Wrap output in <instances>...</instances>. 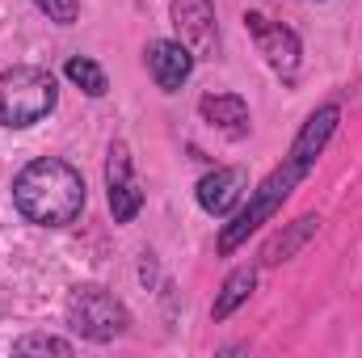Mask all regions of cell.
Wrapping results in <instances>:
<instances>
[{"mask_svg": "<svg viewBox=\"0 0 362 358\" xmlns=\"http://www.w3.org/2000/svg\"><path fill=\"white\" fill-rule=\"evenodd\" d=\"M337 118H341V110H337V105H320V110L303 122V131H299V139H295V148H291V161H286L282 169H274L270 178L257 185V194L249 198V207H245L228 228H223V236H219V253H232L240 241H249V232H257L274 211L286 202V194L295 190V181H303V178H308V169L316 165V156H320V148L329 144V135H333Z\"/></svg>", "mask_w": 362, "mask_h": 358, "instance_id": "1", "label": "cell"}, {"mask_svg": "<svg viewBox=\"0 0 362 358\" xmlns=\"http://www.w3.org/2000/svg\"><path fill=\"white\" fill-rule=\"evenodd\" d=\"M13 202L17 211L38 224V228H64L85 211V178L68 161L42 156L25 165L13 181Z\"/></svg>", "mask_w": 362, "mask_h": 358, "instance_id": "2", "label": "cell"}, {"mask_svg": "<svg viewBox=\"0 0 362 358\" xmlns=\"http://www.w3.org/2000/svg\"><path fill=\"white\" fill-rule=\"evenodd\" d=\"M55 101L59 89L47 68H8L0 76V127H34L55 110Z\"/></svg>", "mask_w": 362, "mask_h": 358, "instance_id": "3", "label": "cell"}, {"mask_svg": "<svg viewBox=\"0 0 362 358\" xmlns=\"http://www.w3.org/2000/svg\"><path fill=\"white\" fill-rule=\"evenodd\" d=\"M68 321H72L76 333H85L93 342H110V337H118V333L131 325L127 308H122L110 291H101V287H81V291L68 299Z\"/></svg>", "mask_w": 362, "mask_h": 358, "instance_id": "4", "label": "cell"}, {"mask_svg": "<svg viewBox=\"0 0 362 358\" xmlns=\"http://www.w3.org/2000/svg\"><path fill=\"white\" fill-rule=\"evenodd\" d=\"M105 185H110V211L118 224H131L144 207V190L135 181V165H131V148L114 144L110 161H105Z\"/></svg>", "mask_w": 362, "mask_h": 358, "instance_id": "5", "label": "cell"}, {"mask_svg": "<svg viewBox=\"0 0 362 358\" xmlns=\"http://www.w3.org/2000/svg\"><path fill=\"white\" fill-rule=\"evenodd\" d=\"M173 25L194 55H211L219 47V25H215L211 0H173Z\"/></svg>", "mask_w": 362, "mask_h": 358, "instance_id": "6", "label": "cell"}, {"mask_svg": "<svg viewBox=\"0 0 362 358\" xmlns=\"http://www.w3.org/2000/svg\"><path fill=\"white\" fill-rule=\"evenodd\" d=\"M245 21H249V30L257 38V51L266 55V64L278 76H295V68H299V38L291 30L274 25L270 17H262V13H249Z\"/></svg>", "mask_w": 362, "mask_h": 358, "instance_id": "7", "label": "cell"}, {"mask_svg": "<svg viewBox=\"0 0 362 358\" xmlns=\"http://www.w3.org/2000/svg\"><path fill=\"white\" fill-rule=\"evenodd\" d=\"M194 51L185 47V42H173V38H160V42H152L148 47V68H152V81L160 85L165 93H177L185 81H189V72H194Z\"/></svg>", "mask_w": 362, "mask_h": 358, "instance_id": "8", "label": "cell"}, {"mask_svg": "<svg viewBox=\"0 0 362 358\" xmlns=\"http://www.w3.org/2000/svg\"><path fill=\"white\" fill-rule=\"evenodd\" d=\"M245 185H249L245 169H215L198 181V207L206 215H228L245 198Z\"/></svg>", "mask_w": 362, "mask_h": 358, "instance_id": "9", "label": "cell"}, {"mask_svg": "<svg viewBox=\"0 0 362 358\" xmlns=\"http://www.w3.org/2000/svg\"><path fill=\"white\" fill-rule=\"evenodd\" d=\"M198 114H202L211 127H219L223 135H232V139L249 135V105H245L240 97H202V101H198Z\"/></svg>", "mask_w": 362, "mask_h": 358, "instance_id": "10", "label": "cell"}, {"mask_svg": "<svg viewBox=\"0 0 362 358\" xmlns=\"http://www.w3.org/2000/svg\"><path fill=\"white\" fill-rule=\"evenodd\" d=\"M253 287H257V270H236L228 282H223V291H219V299H215V308H211V316L215 321H228L249 295H253Z\"/></svg>", "mask_w": 362, "mask_h": 358, "instance_id": "11", "label": "cell"}, {"mask_svg": "<svg viewBox=\"0 0 362 358\" xmlns=\"http://www.w3.org/2000/svg\"><path fill=\"white\" fill-rule=\"evenodd\" d=\"M320 228V219H312V215H303L299 224H295V232H286V236H274L270 245H266V262H286L312 232Z\"/></svg>", "mask_w": 362, "mask_h": 358, "instance_id": "12", "label": "cell"}, {"mask_svg": "<svg viewBox=\"0 0 362 358\" xmlns=\"http://www.w3.org/2000/svg\"><path fill=\"white\" fill-rule=\"evenodd\" d=\"M64 72H68V81H72V85H81V89L89 93V97H101V93L110 89L105 72H101V68H97L93 59H85V55H72Z\"/></svg>", "mask_w": 362, "mask_h": 358, "instance_id": "13", "label": "cell"}, {"mask_svg": "<svg viewBox=\"0 0 362 358\" xmlns=\"http://www.w3.org/2000/svg\"><path fill=\"white\" fill-rule=\"evenodd\" d=\"M34 4H38L51 21H59V25H72V21H76V8H81L76 0H34Z\"/></svg>", "mask_w": 362, "mask_h": 358, "instance_id": "14", "label": "cell"}, {"mask_svg": "<svg viewBox=\"0 0 362 358\" xmlns=\"http://www.w3.org/2000/svg\"><path fill=\"white\" fill-rule=\"evenodd\" d=\"M34 350H51V354H72V346H68V342H59V337H25V342H17V354H34Z\"/></svg>", "mask_w": 362, "mask_h": 358, "instance_id": "15", "label": "cell"}]
</instances>
